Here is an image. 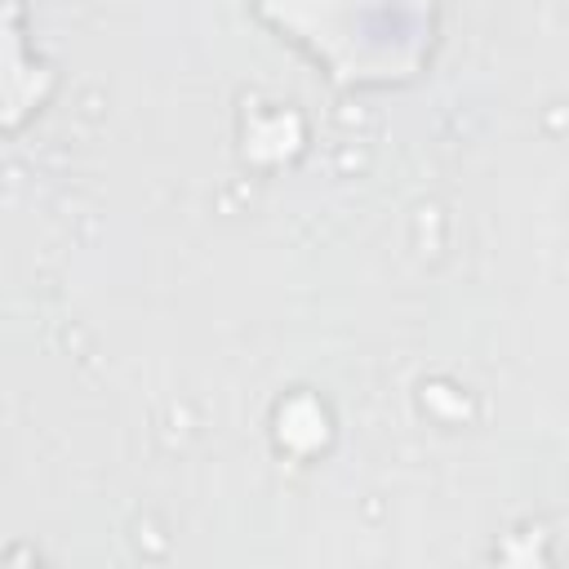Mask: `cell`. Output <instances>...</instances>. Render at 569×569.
Listing matches in <instances>:
<instances>
[{"label":"cell","instance_id":"obj_1","mask_svg":"<svg viewBox=\"0 0 569 569\" xmlns=\"http://www.w3.org/2000/svg\"><path fill=\"white\" fill-rule=\"evenodd\" d=\"M53 93V67L22 27V9H0V133L31 124Z\"/></svg>","mask_w":569,"mask_h":569}]
</instances>
